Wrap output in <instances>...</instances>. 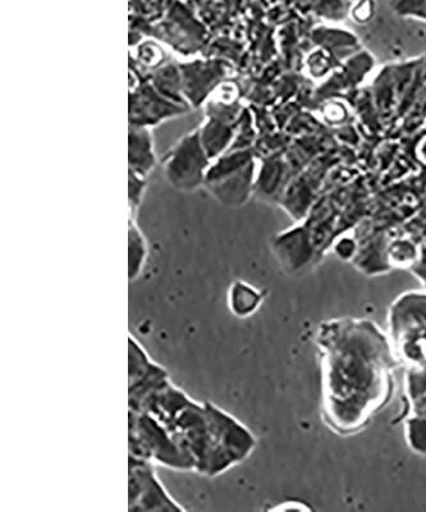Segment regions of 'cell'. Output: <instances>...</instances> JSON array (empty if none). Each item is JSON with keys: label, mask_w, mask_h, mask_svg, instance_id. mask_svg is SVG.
Wrapping results in <instances>:
<instances>
[{"label": "cell", "mask_w": 426, "mask_h": 512, "mask_svg": "<svg viewBox=\"0 0 426 512\" xmlns=\"http://www.w3.org/2000/svg\"><path fill=\"white\" fill-rule=\"evenodd\" d=\"M195 461V473L217 478L253 454L256 438L235 416L210 401L185 393L171 413L159 420Z\"/></svg>", "instance_id": "obj_1"}, {"label": "cell", "mask_w": 426, "mask_h": 512, "mask_svg": "<svg viewBox=\"0 0 426 512\" xmlns=\"http://www.w3.org/2000/svg\"><path fill=\"white\" fill-rule=\"evenodd\" d=\"M130 455L174 472H194L195 461L174 440L166 425L144 411L128 414Z\"/></svg>", "instance_id": "obj_2"}, {"label": "cell", "mask_w": 426, "mask_h": 512, "mask_svg": "<svg viewBox=\"0 0 426 512\" xmlns=\"http://www.w3.org/2000/svg\"><path fill=\"white\" fill-rule=\"evenodd\" d=\"M253 181V162L246 152L224 153L210 164L205 187L219 203L227 207L244 204Z\"/></svg>", "instance_id": "obj_3"}, {"label": "cell", "mask_w": 426, "mask_h": 512, "mask_svg": "<svg viewBox=\"0 0 426 512\" xmlns=\"http://www.w3.org/2000/svg\"><path fill=\"white\" fill-rule=\"evenodd\" d=\"M212 160L201 144L199 128L182 137L163 159V173L178 191L192 192L205 185Z\"/></svg>", "instance_id": "obj_4"}, {"label": "cell", "mask_w": 426, "mask_h": 512, "mask_svg": "<svg viewBox=\"0 0 426 512\" xmlns=\"http://www.w3.org/2000/svg\"><path fill=\"white\" fill-rule=\"evenodd\" d=\"M153 463L128 457V510L186 511L163 486Z\"/></svg>", "instance_id": "obj_5"}, {"label": "cell", "mask_w": 426, "mask_h": 512, "mask_svg": "<svg viewBox=\"0 0 426 512\" xmlns=\"http://www.w3.org/2000/svg\"><path fill=\"white\" fill-rule=\"evenodd\" d=\"M190 105L160 93L151 82L131 89L130 126L153 127L189 112Z\"/></svg>", "instance_id": "obj_6"}, {"label": "cell", "mask_w": 426, "mask_h": 512, "mask_svg": "<svg viewBox=\"0 0 426 512\" xmlns=\"http://www.w3.org/2000/svg\"><path fill=\"white\" fill-rule=\"evenodd\" d=\"M182 94L192 108L208 102L228 75V64L219 59H196L181 64Z\"/></svg>", "instance_id": "obj_7"}, {"label": "cell", "mask_w": 426, "mask_h": 512, "mask_svg": "<svg viewBox=\"0 0 426 512\" xmlns=\"http://www.w3.org/2000/svg\"><path fill=\"white\" fill-rule=\"evenodd\" d=\"M130 171L148 177L157 164L154 139L150 128L130 126V149H128Z\"/></svg>", "instance_id": "obj_8"}, {"label": "cell", "mask_w": 426, "mask_h": 512, "mask_svg": "<svg viewBox=\"0 0 426 512\" xmlns=\"http://www.w3.org/2000/svg\"><path fill=\"white\" fill-rule=\"evenodd\" d=\"M199 134L206 154L210 160H213L221 157L228 152V148H231L235 126L232 122L208 117L199 128Z\"/></svg>", "instance_id": "obj_9"}, {"label": "cell", "mask_w": 426, "mask_h": 512, "mask_svg": "<svg viewBox=\"0 0 426 512\" xmlns=\"http://www.w3.org/2000/svg\"><path fill=\"white\" fill-rule=\"evenodd\" d=\"M228 308L235 317L245 319L253 315L263 303V294L249 283L235 281L228 290Z\"/></svg>", "instance_id": "obj_10"}, {"label": "cell", "mask_w": 426, "mask_h": 512, "mask_svg": "<svg viewBox=\"0 0 426 512\" xmlns=\"http://www.w3.org/2000/svg\"><path fill=\"white\" fill-rule=\"evenodd\" d=\"M148 256V241L142 235L135 218H131L130 232H128V276H130L131 282L136 281L144 272Z\"/></svg>", "instance_id": "obj_11"}, {"label": "cell", "mask_w": 426, "mask_h": 512, "mask_svg": "<svg viewBox=\"0 0 426 512\" xmlns=\"http://www.w3.org/2000/svg\"><path fill=\"white\" fill-rule=\"evenodd\" d=\"M150 82L168 98L187 104L182 94L180 67L174 66V64L160 67L158 71L153 73Z\"/></svg>", "instance_id": "obj_12"}, {"label": "cell", "mask_w": 426, "mask_h": 512, "mask_svg": "<svg viewBox=\"0 0 426 512\" xmlns=\"http://www.w3.org/2000/svg\"><path fill=\"white\" fill-rule=\"evenodd\" d=\"M146 177L130 171V182H128V195H130L131 218H135L136 210L139 209L142 198H144Z\"/></svg>", "instance_id": "obj_13"}]
</instances>
